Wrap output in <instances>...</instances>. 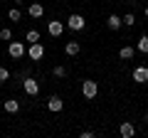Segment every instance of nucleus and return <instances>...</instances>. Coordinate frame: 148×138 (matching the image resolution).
Masks as SVG:
<instances>
[{"instance_id": "f3484780", "label": "nucleus", "mask_w": 148, "mask_h": 138, "mask_svg": "<svg viewBox=\"0 0 148 138\" xmlns=\"http://www.w3.org/2000/svg\"><path fill=\"white\" fill-rule=\"evenodd\" d=\"M8 17H10L12 22H20V17H22V12L17 10V8H10V12H8Z\"/></svg>"}, {"instance_id": "f8f14e48", "label": "nucleus", "mask_w": 148, "mask_h": 138, "mask_svg": "<svg viewBox=\"0 0 148 138\" xmlns=\"http://www.w3.org/2000/svg\"><path fill=\"white\" fill-rule=\"evenodd\" d=\"M79 49H82V44H79V42H74V40L64 44V52H67L69 57H77V54H79Z\"/></svg>"}, {"instance_id": "39448f33", "label": "nucleus", "mask_w": 148, "mask_h": 138, "mask_svg": "<svg viewBox=\"0 0 148 138\" xmlns=\"http://www.w3.org/2000/svg\"><path fill=\"white\" fill-rule=\"evenodd\" d=\"M22 89H25L27 96H37V94H40V84H37L32 77H25V81H22Z\"/></svg>"}, {"instance_id": "4be33fe9", "label": "nucleus", "mask_w": 148, "mask_h": 138, "mask_svg": "<svg viewBox=\"0 0 148 138\" xmlns=\"http://www.w3.org/2000/svg\"><path fill=\"white\" fill-rule=\"evenodd\" d=\"M146 17H148V5H146Z\"/></svg>"}, {"instance_id": "0eeeda50", "label": "nucleus", "mask_w": 148, "mask_h": 138, "mask_svg": "<svg viewBox=\"0 0 148 138\" xmlns=\"http://www.w3.org/2000/svg\"><path fill=\"white\" fill-rule=\"evenodd\" d=\"M133 81L136 84H146L148 81V67H136L133 69Z\"/></svg>"}, {"instance_id": "9d476101", "label": "nucleus", "mask_w": 148, "mask_h": 138, "mask_svg": "<svg viewBox=\"0 0 148 138\" xmlns=\"http://www.w3.org/2000/svg\"><path fill=\"white\" fill-rule=\"evenodd\" d=\"M27 15H30L32 20H37V17H42V15H45V8L40 5V3H32V5L27 8Z\"/></svg>"}, {"instance_id": "20e7f679", "label": "nucleus", "mask_w": 148, "mask_h": 138, "mask_svg": "<svg viewBox=\"0 0 148 138\" xmlns=\"http://www.w3.org/2000/svg\"><path fill=\"white\" fill-rule=\"evenodd\" d=\"M27 57H30L32 62H40V59L45 57V47L40 42H32L30 47H27Z\"/></svg>"}, {"instance_id": "2eb2a0df", "label": "nucleus", "mask_w": 148, "mask_h": 138, "mask_svg": "<svg viewBox=\"0 0 148 138\" xmlns=\"http://www.w3.org/2000/svg\"><path fill=\"white\" fill-rule=\"evenodd\" d=\"M25 40H27V42H40V32H37V30H27V35H25Z\"/></svg>"}, {"instance_id": "a211bd4d", "label": "nucleus", "mask_w": 148, "mask_h": 138, "mask_svg": "<svg viewBox=\"0 0 148 138\" xmlns=\"http://www.w3.org/2000/svg\"><path fill=\"white\" fill-rule=\"evenodd\" d=\"M119 57H121V59H131V57H133V47H121Z\"/></svg>"}, {"instance_id": "5701e85b", "label": "nucleus", "mask_w": 148, "mask_h": 138, "mask_svg": "<svg viewBox=\"0 0 148 138\" xmlns=\"http://www.w3.org/2000/svg\"><path fill=\"white\" fill-rule=\"evenodd\" d=\"M146 123H148V113H146Z\"/></svg>"}, {"instance_id": "412c9836", "label": "nucleus", "mask_w": 148, "mask_h": 138, "mask_svg": "<svg viewBox=\"0 0 148 138\" xmlns=\"http://www.w3.org/2000/svg\"><path fill=\"white\" fill-rule=\"evenodd\" d=\"M10 79V72H8L5 67H0V84H3V81H8Z\"/></svg>"}, {"instance_id": "dca6fc26", "label": "nucleus", "mask_w": 148, "mask_h": 138, "mask_svg": "<svg viewBox=\"0 0 148 138\" xmlns=\"http://www.w3.org/2000/svg\"><path fill=\"white\" fill-rule=\"evenodd\" d=\"M52 74H54V77H57V79H64V77H67V69H64V67H62V64H57V67H54V69H52Z\"/></svg>"}, {"instance_id": "9b49d317", "label": "nucleus", "mask_w": 148, "mask_h": 138, "mask_svg": "<svg viewBox=\"0 0 148 138\" xmlns=\"http://www.w3.org/2000/svg\"><path fill=\"white\" fill-rule=\"evenodd\" d=\"M106 25H109V30H114V32H116V30H121V27H123V20H121L119 15H109Z\"/></svg>"}, {"instance_id": "aec40b11", "label": "nucleus", "mask_w": 148, "mask_h": 138, "mask_svg": "<svg viewBox=\"0 0 148 138\" xmlns=\"http://www.w3.org/2000/svg\"><path fill=\"white\" fill-rule=\"evenodd\" d=\"M0 40H3V42H8V40H12V32L8 30V27H3V30H0Z\"/></svg>"}, {"instance_id": "7ed1b4c3", "label": "nucleus", "mask_w": 148, "mask_h": 138, "mask_svg": "<svg viewBox=\"0 0 148 138\" xmlns=\"http://www.w3.org/2000/svg\"><path fill=\"white\" fill-rule=\"evenodd\" d=\"M8 54H10L12 59H22L27 54V47L22 42H10V44H8Z\"/></svg>"}, {"instance_id": "6e6552de", "label": "nucleus", "mask_w": 148, "mask_h": 138, "mask_svg": "<svg viewBox=\"0 0 148 138\" xmlns=\"http://www.w3.org/2000/svg\"><path fill=\"white\" fill-rule=\"evenodd\" d=\"M47 32L52 35V37H59L64 32V22H59V20H52V22H47Z\"/></svg>"}, {"instance_id": "1a4fd4ad", "label": "nucleus", "mask_w": 148, "mask_h": 138, "mask_svg": "<svg viewBox=\"0 0 148 138\" xmlns=\"http://www.w3.org/2000/svg\"><path fill=\"white\" fill-rule=\"evenodd\" d=\"M47 109L57 113V111H62V109H64V101L59 99V96H49V99H47Z\"/></svg>"}, {"instance_id": "ddd939ff", "label": "nucleus", "mask_w": 148, "mask_h": 138, "mask_svg": "<svg viewBox=\"0 0 148 138\" xmlns=\"http://www.w3.org/2000/svg\"><path fill=\"white\" fill-rule=\"evenodd\" d=\"M3 106H5L8 113H17V111H20V101H17V99H8Z\"/></svg>"}, {"instance_id": "4468645a", "label": "nucleus", "mask_w": 148, "mask_h": 138, "mask_svg": "<svg viewBox=\"0 0 148 138\" xmlns=\"http://www.w3.org/2000/svg\"><path fill=\"white\" fill-rule=\"evenodd\" d=\"M138 52H143V54H148V35H141V40H138Z\"/></svg>"}, {"instance_id": "f03ea898", "label": "nucleus", "mask_w": 148, "mask_h": 138, "mask_svg": "<svg viewBox=\"0 0 148 138\" xmlns=\"http://www.w3.org/2000/svg\"><path fill=\"white\" fill-rule=\"evenodd\" d=\"M67 27H69V30H74V32H82V30L86 27L84 15H77V12H72V15H69V20H67Z\"/></svg>"}, {"instance_id": "6ab92c4d", "label": "nucleus", "mask_w": 148, "mask_h": 138, "mask_svg": "<svg viewBox=\"0 0 148 138\" xmlns=\"http://www.w3.org/2000/svg\"><path fill=\"white\" fill-rule=\"evenodd\" d=\"M121 20H123V25H128V27H133V25H136V17H133V12H128V15H123Z\"/></svg>"}, {"instance_id": "f257e3e1", "label": "nucleus", "mask_w": 148, "mask_h": 138, "mask_svg": "<svg viewBox=\"0 0 148 138\" xmlns=\"http://www.w3.org/2000/svg\"><path fill=\"white\" fill-rule=\"evenodd\" d=\"M82 94H84V99H96V94H99V84H96L94 79H84L82 81Z\"/></svg>"}, {"instance_id": "423d86ee", "label": "nucleus", "mask_w": 148, "mask_h": 138, "mask_svg": "<svg viewBox=\"0 0 148 138\" xmlns=\"http://www.w3.org/2000/svg\"><path fill=\"white\" fill-rule=\"evenodd\" d=\"M119 133H121V138H133L136 136V126H133L131 121H123L121 126H119Z\"/></svg>"}]
</instances>
